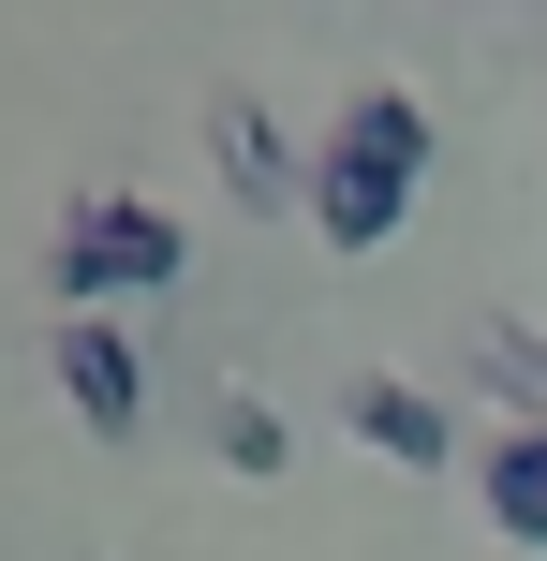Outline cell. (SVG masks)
<instances>
[{"mask_svg":"<svg viewBox=\"0 0 547 561\" xmlns=\"http://www.w3.org/2000/svg\"><path fill=\"white\" fill-rule=\"evenodd\" d=\"M414 104L400 89H371V104H355V134L326 148V178H311V222L341 237V252H371V237H400V193H414Z\"/></svg>","mask_w":547,"mask_h":561,"instance_id":"1","label":"cell"},{"mask_svg":"<svg viewBox=\"0 0 547 561\" xmlns=\"http://www.w3.org/2000/svg\"><path fill=\"white\" fill-rule=\"evenodd\" d=\"M59 385H75V414L104 428V444L148 414V385H134V340H118L104 310H75V325H59Z\"/></svg>","mask_w":547,"mask_h":561,"instance_id":"2","label":"cell"},{"mask_svg":"<svg viewBox=\"0 0 547 561\" xmlns=\"http://www.w3.org/2000/svg\"><path fill=\"white\" fill-rule=\"evenodd\" d=\"M163 266H178V222H148V207H89L75 280H163Z\"/></svg>","mask_w":547,"mask_h":561,"instance_id":"3","label":"cell"},{"mask_svg":"<svg viewBox=\"0 0 547 561\" xmlns=\"http://www.w3.org/2000/svg\"><path fill=\"white\" fill-rule=\"evenodd\" d=\"M355 428H371L400 473H444V414H430L414 385H355Z\"/></svg>","mask_w":547,"mask_h":561,"instance_id":"4","label":"cell"},{"mask_svg":"<svg viewBox=\"0 0 547 561\" xmlns=\"http://www.w3.org/2000/svg\"><path fill=\"white\" fill-rule=\"evenodd\" d=\"M489 503H503V533H533V547H547V428H518V444L489 458Z\"/></svg>","mask_w":547,"mask_h":561,"instance_id":"5","label":"cell"},{"mask_svg":"<svg viewBox=\"0 0 547 561\" xmlns=\"http://www.w3.org/2000/svg\"><path fill=\"white\" fill-rule=\"evenodd\" d=\"M223 458L237 473H282V414H266V399H223Z\"/></svg>","mask_w":547,"mask_h":561,"instance_id":"6","label":"cell"}]
</instances>
